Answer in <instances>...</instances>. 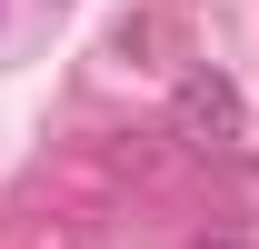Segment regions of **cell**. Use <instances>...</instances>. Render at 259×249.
Segmentation results:
<instances>
[{"label":"cell","instance_id":"7a4b0ae2","mask_svg":"<svg viewBox=\"0 0 259 249\" xmlns=\"http://www.w3.org/2000/svg\"><path fill=\"white\" fill-rule=\"evenodd\" d=\"M190 249H249V239H229V229H220V239H190Z\"/></svg>","mask_w":259,"mask_h":249},{"label":"cell","instance_id":"6da1fadb","mask_svg":"<svg viewBox=\"0 0 259 249\" xmlns=\"http://www.w3.org/2000/svg\"><path fill=\"white\" fill-rule=\"evenodd\" d=\"M180 130H190L199 150H239L249 140V110H239V90H229L220 70H190L180 80Z\"/></svg>","mask_w":259,"mask_h":249}]
</instances>
